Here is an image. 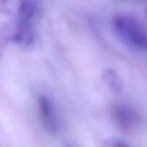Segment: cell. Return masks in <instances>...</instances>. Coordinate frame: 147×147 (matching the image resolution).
<instances>
[{
  "mask_svg": "<svg viewBox=\"0 0 147 147\" xmlns=\"http://www.w3.org/2000/svg\"><path fill=\"white\" fill-rule=\"evenodd\" d=\"M100 147H134L126 141L119 138H110L103 141Z\"/></svg>",
  "mask_w": 147,
  "mask_h": 147,
  "instance_id": "8992f818",
  "label": "cell"
},
{
  "mask_svg": "<svg viewBox=\"0 0 147 147\" xmlns=\"http://www.w3.org/2000/svg\"><path fill=\"white\" fill-rule=\"evenodd\" d=\"M37 103L41 121L46 131L51 135L57 134L60 123L54 103L46 96H40Z\"/></svg>",
  "mask_w": 147,
  "mask_h": 147,
  "instance_id": "3957f363",
  "label": "cell"
},
{
  "mask_svg": "<svg viewBox=\"0 0 147 147\" xmlns=\"http://www.w3.org/2000/svg\"><path fill=\"white\" fill-rule=\"evenodd\" d=\"M112 116L116 126L124 131H132L138 124V114L131 106L126 103L115 104L112 109Z\"/></svg>",
  "mask_w": 147,
  "mask_h": 147,
  "instance_id": "277c9868",
  "label": "cell"
},
{
  "mask_svg": "<svg viewBox=\"0 0 147 147\" xmlns=\"http://www.w3.org/2000/svg\"><path fill=\"white\" fill-rule=\"evenodd\" d=\"M63 147H76L73 143L70 142H65L63 143Z\"/></svg>",
  "mask_w": 147,
  "mask_h": 147,
  "instance_id": "52a82bcc",
  "label": "cell"
},
{
  "mask_svg": "<svg viewBox=\"0 0 147 147\" xmlns=\"http://www.w3.org/2000/svg\"><path fill=\"white\" fill-rule=\"evenodd\" d=\"M116 37L133 49L147 48V29L142 21L129 14L115 16L111 22Z\"/></svg>",
  "mask_w": 147,
  "mask_h": 147,
  "instance_id": "6da1fadb",
  "label": "cell"
},
{
  "mask_svg": "<svg viewBox=\"0 0 147 147\" xmlns=\"http://www.w3.org/2000/svg\"><path fill=\"white\" fill-rule=\"evenodd\" d=\"M102 79L114 94H120L123 91V83L121 78L113 69H105L102 73Z\"/></svg>",
  "mask_w": 147,
  "mask_h": 147,
  "instance_id": "5b68a950",
  "label": "cell"
},
{
  "mask_svg": "<svg viewBox=\"0 0 147 147\" xmlns=\"http://www.w3.org/2000/svg\"><path fill=\"white\" fill-rule=\"evenodd\" d=\"M145 14H146V17H147V7H146V9H145Z\"/></svg>",
  "mask_w": 147,
  "mask_h": 147,
  "instance_id": "ba28073f",
  "label": "cell"
},
{
  "mask_svg": "<svg viewBox=\"0 0 147 147\" xmlns=\"http://www.w3.org/2000/svg\"><path fill=\"white\" fill-rule=\"evenodd\" d=\"M38 11L34 0H20L17 8V22L16 30L11 40L22 45H30L34 39L33 23Z\"/></svg>",
  "mask_w": 147,
  "mask_h": 147,
  "instance_id": "7a4b0ae2",
  "label": "cell"
}]
</instances>
